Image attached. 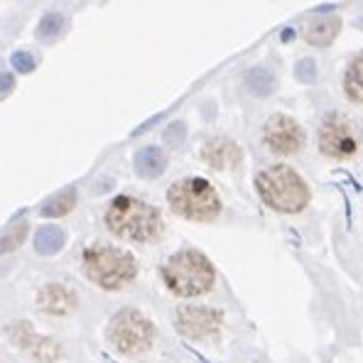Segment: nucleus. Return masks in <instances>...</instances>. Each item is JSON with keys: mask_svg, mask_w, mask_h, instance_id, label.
I'll return each mask as SVG.
<instances>
[{"mask_svg": "<svg viewBox=\"0 0 363 363\" xmlns=\"http://www.w3.org/2000/svg\"><path fill=\"white\" fill-rule=\"evenodd\" d=\"M255 189L265 206L280 213H300L312 199L309 184L290 164H270L255 177Z\"/></svg>", "mask_w": 363, "mask_h": 363, "instance_id": "obj_1", "label": "nucleus"}, {"mask_svg": "<svg viewBox=\"0 0 363 363\" xmlns=\"http://www.w3.org/2000/svg\"><path fill=\"white\" fill-rule=\"evenodd\" d=\"M106 226L123 241L147 243L162 236V216L155 206L135 196H118L106 211Z\"/></svg>", "mask_w": 363, "mask_h": 363, "instance_id": "obj_2", "label": "nucleus"}, {"mask_svg": "<svg viewBox=\"0 0 363 363\" xmlns=\"http://www.w3.org/2000/svg\"><path fill=\"white\" fill-rule=\"evenodd\" d=\"M162 280L167 290L177 297H199L213 287L216 272H213L211 260L199 250H179L164 263Z\"/></svg>", "mask_w": 363, "mask_h": 363, "instance_id": "obj_3", "label": "nucleus"}, {"mask_svg": "<svg viewBox=\"0 0 363 363\" xmlns=\"http://www.w3.org/2000/svg\"><path fill=\"white\" fill-rule=\"evenodd\" d=\"M84 270L104 290H118L138 275V263L128 250L116 245H94L84 255Z\"/></svg>", "mask_w": 363, "mask_h": 363, "instance_id": "obj_4", "label": "nucleus"}, {"mask_svg": "<svg viewBox=\"0 0 363 363\" xmlns=\"http://www.w3.org/2000/svg\"><path fill=\"white\" fill-rule=\"evenodd\" d=\"M167 201L172 211L189 221H213L221 213V199L216 189L201 177H186L169 186Z\"/></svg>", "mask_w": 363, "mask_h": 363, "instance_id": "obj_5", "label": "nucleus"}, {"mask_svg": "<svg viewBox=\"0 0 363 363\" xmlns=\"http://www.w3.org/2000/svg\"><path fill=\"white\" fill-rule=\"evenodd\" d=\"M317 147L332 160H351L363 147L359 123L344 113H327L317 128Z\"/></svg>", "mask_w": 363, "mask_h": 363, "instance_id": "obj_6", "label": "nucleus"}, {"mask_svg": "<svg viewBox=\"0 0 363 363\" xmlns=\"http://www.w3.org/2000/svg\"><path fill=\"white\" fill-rule=\"evenodd\" d=\"M108 341L121 354L135 356L152 346L155 327L152 322L138 309H123L108 324Z\"/></svg>", "mask_w": 363, "mask_h": 363, "instance_id": "obj_7", "label": "nucleus"}, {"mask_svg": "<svg viewBox=\"0 0 363 363\" xmlns=\"http://www.w3.org/2000/svg\"><path fill=\"white\" fill-rule=\"evenodd\" d=\"M263 143L268 145V150L275 155H295L304 147L307 135H304L302 125L292 118V116L275 113L265 121Z\"/></svg>", "mask_w": 363, "mask_h": 363, "instance_id": "obj_8", "label": "nucleus"}, {"mask_svg": "<svg viewBox=\"0 0 363 363\" xmlns=\"http://www.w3.org/2000/svg\"><path fill=\"white\" fill-rule=\"evenodd\" d=\"M177 329L189 339H206L221 327V312L211 307H182L174 319Z\"/></svg>", "mask_w": 363, "mask_h": 363, "instance_id": "obj_9", "label": "nucleus"}, {"mask_svg": "<svg viewBox=\"0 0 363 363\" xmlns=\"http://www.w3.org/2000/svg\"><path fill=\"white\" fill-rule=\"evenodd\" d=\"M201 160L213 169H228L241 162V147L228 138H213L201 150Z\"/></svg>", "mask_w": 363, "mask_h": 363, "instance_id": "obj_10", "label": "nucleus"}, {"mask_svg": "<svg viewBox=\"0 0 363 363\" xmlns=\"http://www.w3.org/2000/svg\"><path fill=\"white\" fill-rule=\"evenodd\" d=\"M37 304L50 314H69L77 307V295L69 287L60 285V282H50V285H45L40 290Z\"/></svg>", "mask_w": 363, "mask_h": 363, "instance_id": "obj_11", "label": "nucleus"}, {"mask_svg": "<svg viewBox=\"0 0 363 363\" xmlns=\"http://www.w3.org/2000/svg\"><path fill=\"white\" fill-rule=\"evenodd\" d=\"M341 30V20L336 15H317L302 30V37L314 47H329Z\"/></svg>", "mask_w": 363, "mask_h": 363, "instance_id": "obj_12", "label": "nucleus"}, {"mask_svg": "<svg viewBox=\"0 0 363 363\" xmlns=\"http://www.w3.org/2000/svg\"><path fill=\"white\" fill-rule=\"evenodd\" d=\"M167 167V155L162 152V147H143L135 155V172L145 179H155L164 172Z\"/></svg>", "mask_w": 363, "mask_h": 363, "instance_id": "obj_13", "label": "nucleus"}, {"mask_svg": "<svg viewBox=\"0 0 363 363\" xmlns=\"http://www.w3.org/2000/svg\"><path fill=\"white\" fill-rule=\"evenodd\" d=\"M341 84H344L346 99L354 101V104H363V52H359V55H354L349 60Z\"/></svg>", "mask_w": 363, "mask_h": 363, "instance_id": "obj_14", "label": "nucleus"}, {"mask_svg": "<svg viewBox=\"0 0 363 363\" xmlns=\"http://www.w3.org/2000/svg\"><path fill=\"white\" fill-rule=\"evenodd\" d=\"M64 231L60 226H42L35 236V250L40 255H55L64 248Z\"/></svg>", "mask_w": 363, "mask_h": 363, "instance_id": "obj_15", "label": "nucleus"}, {"mask_svg": "<svg viewBox=\"0 0 363 363\" xmlns=\"http://www.w3.org/2000/svg\"><path fill=\"white\" fill-rule=\"evenodd\" d=\"M74 206H77V191H74V186H67V189L60 191L57 196L47 199L45 204L40 206V213L47 218H55V216H64V213H69Z\"/></svg>", "mask_w": 363, "mask_h": 363, "instance_id": "obj_16", "label": "nucleus"}, {"mask_svg": "<svg viewBox=\"0 0 363 363\" xmlns=\"http://www.w3.org/2000/svg\"><path fill=\"white\" fill-rule=\"evenodd\" d=\"M245 86L253 96H270L275 89V77H272L270 69L265 67H253L245 74Z\"/></svg>", "mask_w": 363, "mask_h": 363, "instance_id": "obj_17", "label": "nucleus"}, {"mask_svg": "<svg viewBox=\"0 0 363 363\" xmlns=\"http://www.w3.org/2000/svg\"><path fill=\"white\" fill-rule=\"evenodd\" d=\"M28 221L20 218V221L10 223L5 231H0V253H10V250L18 248L25 241V236H28Z\"/></svg>", "mask_w": 363, "mask_h": 363, "instance_id": "obj_18", "label": "nucleus"}, {"mask_svg": "<svg viewBox=\"0 0 363 363\" xmlns=\"http://www.w3.org/2000/svg\"><path fill=\"white\" fill-rule=\"evenodd\" d=\"M62 30H64V15L52 10V13H47L45 18L40 20V25H37V37L50 42V40H55V37H60Z\"/></svg>", "mask_w": 363, "mask_h": 363, "instance_id": "obj_19", "label": "nucleus"}, {"mask_svg": "<svg viewBox=\"0 0 363 363\" xmlns=\"http://www.w3.org/2000/svg\"><path fill=\"white\" fill-rule=\"evenodd\" d=\"M35 351L32 354L37 356L40 361H55L60 356V346L55 344L52 339H35Z\"/></svg>", "mask_w": 363, "mask_h": 363, "instance_id": "obj_20", "label": "nucleus"}, {"mask_svg": "<svg viewBox=\"0 0 363 363\" xmlns=\"http://www.w3.org/2000/svg\"><path fill=\"white\" fill-rule=\"evenodd\" d=\"M10 62H13V67L18 69L20 74H30L32 69H35V57H32L30 52H15V55L10 57Z\"/></svg>", "mask_w": 363, "mask_h": 363, "instance_id": "obj_21", "label": "nucleus"}, {"mask_svg": "<svg viewBox=\"0 0 363 363\" xmlns=\"http://www.w3.org/2000/svg\"><path fill=\"white\" fill-rule=\"evenodd\" d=\"M184 135H186V128H184V123H172V125L164 130V143L167 145H182L184 143Z\"/></svg>", "mask_w": 363, "mask_h": 363, "instance_id": "obj_22", "label": "nucleus"}, {"mask_svg": "<svg viewBox=\"0 0 363 363\" xmlns=\"http://www.w3.org/2000/svg\"><path fill=\"white\" fill-rule=\"evenodd\" d=\"M317 64H314L312 60H302V62H297V69H295V74H297V79L304 84H309V82H314V77H317Z\"/></svg>", "mask_w": 363, "mask_h": 363, "instance_id": "obj_23", "label": "nucleus"}, {"mask_svg": "<svg viewBox=\"0 0 363 363\" xmlns=\"http://www.w3.org/2000/svg\"><path fill=\"white\" fill-rule=\"evenodd\" d=\"M13 89H15V79L10 77V74H0V99L8 96Z\"/></svg>", "mask_w": 363, "mask_h": 363, "instance_id": "obj_24", "label": "nucleus"}, {"mask_svg": "<svg viewBox=\"0 0 363 363\" xmlns=\"http://www.w3.org/2000/svg\"><path fill=\"white\" fill-rule=\"evenodd\" d=\"M359 28H363V18H361V20H359Z\"/></svg>", "mask_w": 363, "mask_h": 363, "instance_id": "obj_25", "label": "nucleus"}]
</instances>
